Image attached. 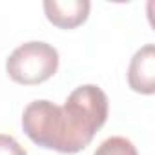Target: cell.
Returning a JSON list of instances; mask_svg holds the SVG:
<instances>
[{
  "label": "cell",
  "instance_id": "2",
  "mask_svg": "<svg viewBox=\"0 0 155 155\" xmlns=\"http://www.w3.org/2000/svg\"><path fill=\"white\" fill-rule=\"evenodd\" d=\"M58 69V51L40 40L20 44L6 60L9 79L22 86H35L49 81Z\"/></svg>",
  "mask_w": 155,
  "mask_h": 155
},
{
  "label": "cell",
  "instance_id": "4",
  "mask_svg": "<svg viewBox=\"0 0 155 155\" xmlns=\"http://www.w3.org/2000/svg\"><path fill=\"white\" fill-rule=\"evenodd\" d=\"M91 4L88 0H46V18L60 29H75L88 20Z\"/></svg>",
  "mask_w": 155,
  "mask_h": 155
},
{
  "label": "cell",
  "instance_id": "3",
  "mask_svg": "<svg viewBox=\"0 0 155 155\" xmlns=\"http://www.w3.org/2000/svg\"><path fill=\"white\" fill-rule=\"evenodd\" d=\"M128 84L142 95L155 93V46L146 44L135 51L128 68Z\"/></svg>",
  "mask_w": 155,
  "mask_h": 155
},
{
  "label": "cell",
  "instance_id": "6",
  "mask_svg": "<svg viewBox=\"0 0 155 155\" xmlns=\"http://www.w3.org/2000/svg\"><path fill=\"white\" fill-rule=\"evenodd\" d=\"M0 155H28V151L11 135L0 133Z\"/></svg>",
  "mask_w": 155,
  "mask_h": 155
},
{
  "label": "cell",
  "instance_id": "5",
  "mask_svg": "<svg viewBox=\"0 0 155 155\" xmlns=\"http://www.w3.org/2000/svg\"><path fill=\"white\" fill-rule=\"evenodd\" d=\"M93 155H139V153L130 139L115 135L101 142V146L95 150Z\"/></svg>",
  "mask_w": 155,
  "mask_h": 155
},
{
  "label": "cell",
  "instance_id": "1",
  "mask_svg": "<svg viewBox=\"0 0 155 155\" xmlns=\"http://www.w3.org/2000/svg\"><path fill=\"white\" fill-rule=\"evenodd\" d=\"M108 95L95 84L75 88L64 106L33 101L22 113L24 133L40 148L79 153L108 120Z\"/></svg>",
  "mask_w": 155,
  "mask_h": 155
}]
</instances>
